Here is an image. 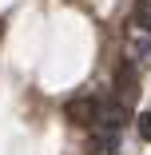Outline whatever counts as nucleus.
<instances>
[{"instance_id": "nucleus-4", "label": "nucleus", "mask_w": 151, "mask_h": 155, "mask_svg": "<svg viewBox=\"0 0 151 155\" xmlns=\"http://www.w3.org/2000/svg\"><path fill=\"white\" fill-rule=\"evenodd\" d=\"M143 56H151V40L139 36V32H131L127 36V60H143Z\"/></svg>"}, {"instance_id": "nucleus-3", "label": "nucleus", "mask_w": 151, "mask_h": 155, "mask_svg": "<svg viewBox=\"0 0 151 155\" xmlns=\"http://www.w3.org/2000/svg\"><path fill=\"white\" fill-rule=\"evenodd\" d=\"M115 87H119V104H131L135 96H139V76H135V68H131V60H123V64L115 68Z\"/></svg>"}, {"instance_id": "nucleus-6", "label": "nucleus", "mask_w": 151, "mask_h": 155, "mask_svg": "<svg viewBox=\"0 0 151 155\" xmlns=\"http://www.w3.org/2000/svg\"><path fill=\"white\" fill-rule=\"evenodd\" d=\"M139 139H143V143H151V107L139 115Z\"/></svg>"}, {"instance_id": "nucleus-1", "label": "nucleus", "mask_w": 151, "mask_h": 155, "mask_svg": "<svg viewBox=\"0 0 151 155\" xmlns=\"http://www.w3.org/2000/svg\"><path fill=\"white\" fill-rule=\"evenodd\" d=\"M127 123H131L127 104H119V100H96V127H103V131H123Z\"/></svg>"}, {"instance_id": "nucleus-5", "label": "nucleus", "mask_w": 151, "mask_h": 155, "mask_svg": "<svg viewBox=\"0 0 151 155\" xmlns=\"http://www.w3.org/2000/svg\"><path fill=\"white\" fill-rule=\"evenodd\" d=\"M135 24L143 32H151V0H135Z\"/></svg>"}, {"instance_id": "nucleus-2", "label": "nucleus", "mask_w": 151, "mask_h": 155, "mask_svg": "<svg viewBox=\"0 0 151 155\" xmlns=\"http://www.w3.org/2000/svg\"><path fill=\"white\" fill-rule=\"evenodd\" d=\"M64 115L72 123H80V127H96V100L92 96H76L64 104Z\"/></svg>"}]
</instances>
